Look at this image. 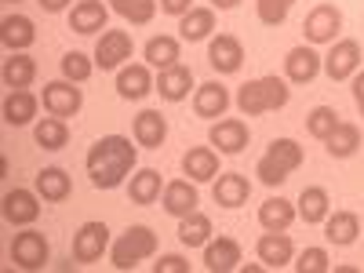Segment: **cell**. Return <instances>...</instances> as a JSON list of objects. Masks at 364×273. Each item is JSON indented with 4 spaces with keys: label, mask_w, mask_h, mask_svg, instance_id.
Instances as JSON below:
<instances>
[{
    "label": "cell",
    "mask_w": 364,
    "mask_h": 273,
    "mask_svg": "<svg viewBox=\"0 0 364 273\" xmlns=\"http://www.w3.org/2000/svg\"><path fill=\"white\" fill-rule=\"evenodd\" d=\"M255 252H259V262H262L266 269H284V266L295 259V245H291L288 230H284V233H277V230H266V233L259 237Z\"/></svg>",
    "instance_id": "cell-14"
},
{
    "label": "cell",
    "mask_w": 364,
    "mask_h": 273,
    "mask_svg": "<svg viewBox=\"0 0 364 273\" xmlns=\"http://www.w3.org/2000/svg\"><path fill=\"white\" fill-rule=\"evenodd\" d=\"M41 200L44 197L37 190H22V186L8 190L4 193V219L11 226H33L37 215H41Z\"/></svg>",
    "instance_id": "cell-12"
},
{
    "label": "cell",
    "mask_w": 364,
    "mask_h": 273,
    "mask_svg": "<svg viewBox=\"0 0 364 273\" xmlns=\"http://www.w3.org/2000/svg\"><path fill=\"white\" fill-rule=\"evenodd\" d=\"M357 233H360V219L353 215V211H336V215L328 211V219H324V237H328V245L350 248L353 240H357Z\"/></svg>",
    "instance_id": "cell-28"
},
{
    "label": "cell",
    "mask_w": 364,
    "mask_h": 273,
    "mask_svg": "<svg viewBox=\"0 0 364 273\" xmlns=\"http://www.w3.org/2000/svg\"><path fill=\"white\" fill-rule=\"evenodd\" d=\"M190 87H193V70L182 66V63L161 70V77H157V91H161L164 102H182V99H190Z\"/></svg>",
    "instance_id": "cell-22"
},
{
    "label": "cell",
    "mask_w": 364,
    "mask_h": 273,
    "mask_svg": "<svg viewBox=\"0 0 364 273\" xmlns=\"http://www.w3.org/2000/svg\"><path fill=\"white\" fill-rule=\"evenodd\" d=\"M339 128V113L331 109V106H314L310 113H306V132L314 135V139H321V142H328V135Z\"/></svg>",
    "instance_id": "cell-39"
},
{
    "label": "cell",
    "mask_w": 364,
    "mask_h": 273,
    "mask_svg": "<svg viewBox=\"0 0 364 273\" xmlns=\"http://www.w3.org/2000/svg\"><path fill=\"white\" fill-rule=\"evenodd\" d=\"M139 149L124 135H102L95 146L87 149V175L95 190H117L124 186L128 175L135 171Z\"/></svg>",
    "instance_id": "cell-1"
},
{
    "label": "cell",
    "mask_w": 364,
    "mask_h": 273,
    "mask_svg": "<svg viewBox=\"0 0 364 273\" xmlns=\"http://www.w3.org/2000/svg\"><path fill=\"white\" fill-rule=\"evenodd\" d=\"M161 204H164L168 215H175V219H182V215H190V211H197L200 193H197V186H193V178H175V182H164Z\"/></svg>",
    "instance_id": "cell-15"
},
{
    "label": "cell",
    "mask_w": 364,
    "mask_h": 273,
    "mask_svg": "<svg viewBox=\"0 0 364 273\" xmlns=\"http://www.w3.org/2000/svg\"><path fill=\"white\" fill-rule=\"evenodd\" d=\"M33 139H37L41 149H51V154H58V149H66V142H70V124H66L63 117H44V120H37Z\"/></svg>",
    "instance_id": "cell-34"
},
{
    "label": "cell",
    "mask_w": 364,
    "mask_h": 273,
    "mask_svg": "<svg viewBox=\"0 0 364 273\" xmlns=\"http://www.w3.org/2000/svg\"><path fill=\"white\" fill-rule=\"evenodd\" d=\"M161 193H164V178H161L157 168H142V171H135L132 182H128V197H132V204H139V208L161 200Z\"/></svg>",
    "instance_id": "cell-27"
},
{
    "label": "cell",
    "mask_w": 364,
    "mask_h": 273,
    "mask_svg": "<svg viewBox=\"0 0 364 273\" xmlns=\"http://www.w3.org/2000/svg\"><path fill=\"white\" fill-rule=\"evenodd\" d=\"M154 255H157V233L149 226H128L109 248L117 269H135L142 259H154Z\"/></svg>",
    "instance_id": "cell-4"
},
{
    "label": "cell",
    "mask_w": 364,
    "mask_h": 273,
    "mask_svg": "<svg viewBox=\"0 0 364 273\" xmlns=\"http://www.w3.org/2000/svg\"><path fill=\"white\" fill-rule=\"evenodd\" d=\"M157 4H161V11H164V15L182 18V15H186V11L193 8V0H157Z\"/></svg>",
    "instance_id": "cell-44"
},
{
    "label": "cell",
    "mask_w": 364,
    "mask_h": 273,
    "mask_svg": "<svg viewBox=\"0 0 364 273\" xmlns=\"http://www.w3.org/2000/svg\"><path fill=\"white\" fill-rule=\"evenodd\" d=\"M237 4H240V0H211V8H219V11H230Z\"/></svg>",
    "instance_id": "cell-47"
},
{
    "label": "cell",
    "mask_w": 364,
    "mask_h": 273,
    "mask_svg": "<svg viewBox=\"0 0 364 273\" xmlns=\"http://www.w3.org/2000/svg\"><path fill=\"white\" fill-rule=\"evenodd\" d=\"M211 29H215V8H190L178 18V37L190 41V44L211 37Z\"/></svg>",
    "instance_id": "cell-30"
},
{
    "label": "cell",
    "mask_w": 364,
    "mask_h": 273,
    "mask_svg": "<svg viewBox=\"0 0 364 273\" xmlns=\"http://www.w3.org/2000/svg\"><path fill=\"white\" fill-rule=\"evenodd\" d=\"M37 106H41V99H37L29 87L8 91V99H4V124H11V128L29 124V120L37 117Z\"/></svg>",
    "instance_id": "cell-25"
},
{
    "label": "cell",
    "mask_w": 364,
    "mask_h": 273,
    "mask_svg": "<svg viewBox=\"0 0 364 273\" xmlns=\"http://www.w3.org/2000/svg\"><path fill=\"white\" fill-rule=\"evenodd\" d=\"M154 273H190V262L182 255H161L154 262Z\"/></svg>",
    "instance_id": "cell-43"
},
{
    "label": "cell",
    "mask_w": 364,
    "mask_h": 273,
    "mask_svg": "<svg viewBox=\"0 0 364 273\" xmlns=\"http://www.w3.org/2000/svg\"><path fill=\"white\" fill-rule=\"evenodd\" d=\"M353 102H357V109H360V117H364V70L353 73Z\"/></svg>",
    "instance_id": "cell-45"
},
{
    "label": "cell",
    "mask_w": 364,
    "mask_h": 273,
    "mask_svg": "<svg viewBox=\"0 0 364 273\" xmlns=\"http://www.w3.org/2000/svg\"><path fill=\"white\" fill-rule=\"evenodd\" d=\"M109 22V8L102 4V0H77V4L70 8V29L73 33H99V29H106Z\"/></svg>",
    "instance_id": "cell-19"
},
{
    "label": "cell",
    "mask_w": 364,
    "mask_h": 273,
    "mask_svg": "<svg viewBox=\"0 0 364 273\" xmlns=\"http://www.w3.org/2000/svg\"><path fill=\"white\" fill-rule=\"evenodd\" d=\"M33 190H37L48 204H58V200H66V197L73 193V182H70L66 168H44V171H37Z\"/></svg>",
    "instance_id": "cell-29"
},
{
    "label": "cell",
    "mask_w": 364,
    "mask_h": 273,
    "mask_svg": "<svg viewBox=\"0 0 364 273\" xmlns=\"http://www.w3.org/2000/svg\"><path fill=\"white\" fill-rule=\"evenodd\" d=\"M328 211H331V200H328V190L324 186H306V190L299 193V219L306 223V226L324 223Z\"/></svg>",
    "instance_id": "cell-33"
},
{
    "label": "cell",
    "mask_w": 364,
    "mask_h": 273,
    "mask_svg": "<svg viewBox=\"0 0 364 273\" xmlns=\"http://www.w3.org/2000/svg\"><path fill=\"white\" fill-rule=\"evenodd\" d=\"M178 240L186 248H200L211 240V219L204 215V211H190V215L178 219Z\"/></svg>",
    "instance_id": "cell-36"
},
{
    "label": "cell",
    "mask_w": 364,
    "mask_h": 273,
    "mask_svg": "<svg viewBox=\"0 0 364 273\" xmlns=\"http://www.w3.org/2000/svg\"><path fill=\"white\" fill-rule=\"evenodd\" d=\"M230 91L219 84V80H208L197 87V95H193V113L204 117V120H219L226 109H230Z\"/></svg>",
    "instance_id": "cell-21"
},
{
    "label": "cell",
    "mask_w": 364,
    "mask_h": 273,
    "mask_svg": "<svg viewBox=\"0 0 364 273\" xmlns=\"http://www.w3.org/2000/svg\"><path fill=\"white\" fill-rule=\"evenodd\" d=\"M41 102H44V109L51 113V117H77L80 113V106H84V91L73 84V80H51V84H44V95H41Z\"/></svg>",
    "instance_id": "cell-6"
},
{
    "label": "cell",
    "mask_w": 364,
    "mask_h": 273,
    "mask_svg": "<svg viewBox=\"0 0 364 273\" xmlns=\"http://www.w3.org/2000/svg\"><path fill=\"white\" fill-rule=\"evenodd\" d=\"M106 248H109V226L106 223H84L73 233V262L77 266L99 262Z\"/></svg>",
    "instance_id": "cell-7"
},
{
    "label": "cell",
    "mask_w": 364,
    "mask_h": 273,
    "mask_svg": "<svg viewBox=\"0 0 364 273\" xmlns=\"http://www.w3.org/2000/svg\"><path fill=\"white\" fill-rule=\"evenodd\" d=\"M109 8L124 22H132V26H146V22H154L161 4L157 0H109Z\"/></svg>",
    "instance_id": "cell-38"
},
{
    "label": "cell",
    "mask_w": 364,
    "mask_h": 273,
    "mask_svg": "<svg viewBox=\"0 0 364 273\" xmlns=\"http://www.w3.org/2000/svg\"><path fill=\"white\" fill-rule=\"evenodd\" d=\"M288 99H291V87L284 77H259L237 91V109L245 117H262L273 109H284Z\"/></svg>",
    "instance_id": "cell-2"
},
{
    "label": "cell",
    "mask_w": 364,
    "mask_h": 273,
    "mask_svg": "<svg viewBox=\"0 0 364 273\" xmlns=\"http://www.w3.org/2000/svg\"><path fill=\"white\" fill-rule=\"evenodd\" d=\"M8 255H11V262H15L18 269H44V266L51 262L48 237L37 233V230H22V233H15Z\"/></svg>",
    "instance_id": "cell-5"
},
{
    "label": "cell",
    "mask_w": 364,
    "mask_h": 273,
    "mask_svg": "<svg viewBox=\"0 0 364 273\" xmlns=\"http://www.w3.org/2000/svg\"><path fill=\"white\" fill-rule=\"evenodd\" d=\"M37 41V26L29 15H4L0 18V44L8 51H26Z\"/></svg>",
    "instance_id": "cell-20"
},
{
    "label": "cell",
    "mask_w": 364,
    "mask_h": 273,
    "mask_svg": "<svg viewBox=\"0 0 364 273\" xmlns=\"http://www.w3.org/2000/svg\"><path fill=\"white\" fill-rule=\"evenodd\" d=\"M37 4H41L48 15H58V11H66V8L73 4V0H37Z\"/></svg>",
    "instance_id": "cell-46"
},
{
    "label": "cell",
    "mask_w": 364,
    "mask_h": 273,
    "mask_svg": "<svg viewBox=\"0 0 364 273\" xmlns=\"http://www.w3.org/2000/svg\"><path fill=\"white\" fill-rule=\"evenodd\" d=\"M8 4H18V0H8Z\"/></svg>",
    "instance_id": "cell-48"
},
{
    "label": "cell",
    "mask_w": 364,
    "mask_h": 273,
    "mask_svg": "<svg viewBox=\"0 0 364 273\" xmlns=\"http://www.w3.org/2000/svg\"><path fill=\"white\" fill-rule=\"evenodd\" d=\"M58 66H63V77H66V80H73V84H84L91 73H95V63H91V58H87L84 51H66Z\"/></svg>",
    "instance_id": "cell-40"
},
{
    "label": "cell",
    "mask_w": 364,
    "mask_h": 273,
    "mask_svg": "<svg viewBox=\"0 0 364 273\" xmlns=\"http://www.w3.org/2000/svg\"><path fill=\"white\" fill-rule=\"evenodd\" d=\"M132 51H135L132 33H124V29H106L95 44V66L99 70H120L124 58H132Z\"/></svg>",
    "instance_id": "cell-10"
},
{
    "label": "cell",
    "mask_w": 364,
    "mask_h": 273,
    "mask_svg": "<svg viewBox=\"0 0 364 273\" xmlns=\"http://www.w3.org/2000/svg\"><path fill=\"white\" fill-rule=\"evenodd\" d=\"M204 266L211 273H230L240 266V245L233 237H219V240H208L204 245Z\"/></svg>",
    "instance_id": "cell-26"
},
{
    "label": "cell",
    "mask_w": 364,
    "mask_h": 273,
    "mask_svg": "<svg viewBox=\"0 0 364 273\" xmlns=\"http://www.w3.org/2000/svg\"><path fill=\"white\" fill-rule=\"evenodd\" d=\"M339 29H343V11L336 4H317L302 22V33L310 44H336Z\"/></svg>",
    "instance_id": "cell-9"
},
{
    "label": "cell",
    "mask_w": 364,
    "mask_h": 273,
    "mask_svg": "<svg viewBox=\"0 0 364 273\" xmlns=\"http://www.w3.org/2000/svg\"><path fill=\"white\" fill-rule=\"evenodd\" d=\"M132 132H135V142H139L142 149H161L164 139H168V120H164L157 109H142V113L135 117Z\"/></svg>",
    "instance_id": "cell-23"
},
{
    "label": "cell",
    "mask_w": 364,
    "mask_h": 273,
    "mask_svg": "<svg viewBox=\"0 0 364 273\" xmlns=\"http://www.w3.org/2000/svg\"><path fill=\"white\" fill-rule=\"evenodd\" d=\"M4 84L15 91V87H29L37 80V58H29L26 51H11V58H4V70H0Z\"/></svg>",
    "instance_id": "cell-32"
},
{
    "label": "cell",
    "mask_w": 364,
    "mask_h": 273,
    "mask_svg": "<svg viewBox=\"0 0 364 273\" xmlns=\"http://www.w3.org/2000/svg\"><path fill=\"white\" fill-rule=\"evenodd\" d=\"M142 55H146V66L168 70V66L178 63V37H149Z\"/></svg>",
    "instance_id": "cell-37"
},
{
    "label": "cell",
    "mask_w": 364,
    "mask_h": 273,
    "mask_svg": "<svg viewBox=\"0 0 364 273\" xmlns=\"http://www.w3.org/2000/svg\"><path fill=\"white\" fill-rule=\"evenodd\" d=\"M211 197H215L219 208H240V204H248V197H252V182L240 171H219L215 186H211Z\"/></svg>",
    "instance_id": "cell-18"
},
{
    "label": "cell",
    "mask_w": 364,
    "mask_h": 273,
    "mask_svg": "<svg viewBox=\"0 0 364 273\" xmlns=\"http://www.w3.org/2000/svg\"><path fill=\"white\" fill-rule=\"evenodd\" d=\"M248 139H252L248 124H245V120H237V117L215 120V124H211V132H208V142L219 146V154H240V149L248 146Z\"/></svg>",
    "instance_id": "cell-16"
},
{
    "label": "cell",
    "mask_w": 364,
    "mask_h": 273,
    "mask_svg": "<svg viewBox=\"0 0 364 273\" xmlns=\"http://www.w3.org/2000/svg\"><path fill=\"white\" fill-rule=\"evenodd\" d=\"M357 146H360V128L353 120H339V128L328 135V154L336 161H346V157L357 154Z\"/></svg>",
    "instance_id": "cell-35"
},
{
    "label": "cell",
    "mask_w": 364,
    "mask_h": 273,
    "mask_svg": "<svg viewBox=\"0 0 364 273\" xmlns=\"http://www.w3.org/2000/svg\"><path fill=\"white\" fill-rule=\"evenodd\" d=\"M302 146L295 142V139H273L269 142V149L259 157V164H255V175H259V182L262 186H281V182L291 175V171H299L302 168Z\"/></svg>",
    "instance_id": "cell-3"
},
{
    "label": "cell",
    "mask_w": 364,
    "mask_h": 273,
    "mask_svg": "<svg viewBox=\"0 0 364 273\" xmlns=\"http://www.w3.org/2000/svg\"><path fill=\"white\" fill-rule=\"evenodd\" d=\"M360 58H364V51H360V44L353 41V37H346V41H336L331 44V51L324 55V73H328V80H350L357 70H360Z\"/></svg>",
    "instance_id": "cell-8"
},
{
    "label": "cell",
    "mask_w": 364,
    "mask_h": 273,
    "mask_svg": "<svg viewBox=\"0 0 364 273\" xmlns=\"http://www.w3.org/2000/svg\"><path fill=\"white\" fill-rule=\"evenodd\" d=\"M208 63H211V70H215V73H237L240 66H245V44H240L237 37H230V33L211 37Z\"/></svg>",
    "instance_id": "cell-13"
},
{
    "label": "cell",
    "mask_w": 364,
    "mask_h": 273,
    "mask_svg": "<svg viewBox=\"0 0 364 273\" xmlns=\"http://www.w3.org/2000/svg\"><path fill=\"white\" fill-rule=\"evenodd\" d=\"M295 269H299V273H328V269H331V259H328L324 248H306V252L299 255Z\"/></svg>",
    "instance_id": "cell-42"
},
{
    "label": "cell",
    "mask_w": 364,
    "mask_h": 273,
    "mask_svg": "<svg viewBox=\"0 0 364 273\" xmlns=\"http://www.w3.org/2000/svg\"><path fill=\"white\" fill-rule=\"evenodd\" d=\"M291 8H295V0H255V11H259L262 26H281Z\"/></svg>",
    "instance_id": "cell-41"
},
{
    "label": "cell",
    "mask_w": 364,
    "mask_h": 273,
    "mask_svg": "<svg viewBox=\"0 0 364 273\" xmlns=\"http://www.w3.org/2000/svg\"><path fill=\"white\" fill-rule=\"evenodd\" d=\"M182 171H186L193 182L219 178V154L211 146H190L186 157H182Z\"/></svg>",
    "instance_id": "cell-24"
},
{
    "label": "cell",
    "mask_w": 364,
    "mask_h": 273,
    "mask_svg": "<svg viewBox=\"0 0 364 273\" xmlns=\"http://www.w3.org/2000/svg\"><path fill=\"white\" fill-rule=\"evenodd\" d=\"M149 91H157L154 77H149V66H142V63L120 66V73H117V95L120 99H124V102H139V99L149 95Z\"/></svg>",
    "instance_id": "cell-17"
},
{
    "label": "cell",
    "mask_w": 364,
    "mask_h": 273,
    "mask_svg": "<svg viewBox=\"0 0 364 273\" xmlns=\"http://www.w3.org/2000/svg\"><path fill=\"white\" fill-rule=\"evenodd\" d=\"M324 70V55H317L310 44H299L284 55V80L288 84H310Z\"/></svg>",
    "instance_id": "cell-11"
},
{
    "label": "cell",
    "mask_w": 364,
    "mask_h": 273,
    "mask_svg": "<svg viewBox=\"0 0 364 273\" xmlns=\"http://www.w3.org/2000/svg\"><path fill=\"white\" fill-rule=\"evenodd\" d=\"M295 215H299V208H295L288 197H269V200L259 208L262 230H277V233H284V230L295 223Z\"/></svg>",
    "instance_id": "cell-31"
}]
</instances>
